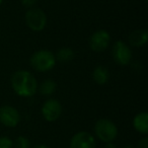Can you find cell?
Returning a JSON list of instances; mask_svg holds the SVG:
<instances>
[{"mask_svg":"<svg viewBox=\"0 0 148 148\" xmlns=\"http://www.w3.org/2000/svg\"><path fill=\"white\" fill-rule=\"evenodd\" d=\"M11 87L21 97H32L38 92V81L32 72L17 70L11 77Z\"/></svg>","mask_w":148,"mask_h":148,"instance_id":"6da1fadb","label":"cell"},{"mask_svg":"<svg viewBox=\"0 0 148 148\" xmlns=\"http://www.w3.org/2000/svg\"><path fill=\"white\" fill-rule=\"evenodd\" d=\"M55 54L49 50H39L29 58V64L38 72H47L52 70L56 65Z\"/></svg>","mask_w":148,"mask_h":148,"instance_id":"7a4b0ae2","label":"cell"},{"mask_svg":"<svg viewBox=\"0 0 148 148\" xmlns=\"http://www.w3.org/2000/svg\"><path fill=\"white\" fill-rule=\"evenodd\" d=\"M95 136L105 143L114 142L118 136V127L109 119H99L95 124Z\"/></svg>","mask_w":148,"mask_h":148,"instance_id":"3957f363","label":"cell"},{"mask_svg":"<svg viewBox=\"0 0 148 148\" xmlns=\"http://www.w3.org/2000/svg\"><path fill=\"white\" fill-rule=\"evenodd\" d=\"M27 27L33 32H42L47 25V15L40 8H29L25 14Z\"/></svg>","mask_w":148,"mask_h":148,"instance_id":"277c9868","label":"cell"},{"mask_svg":"<svg viewBox=\"0 0 148 148\" xmlns=\"http://www.w3.org/2000/svg\"><path fill=\"white\" fill-rule=\"evenodd\" d=\"M112 57L116 64L120 66H127L132 60V50L128 44L119 40L113 45Z\"/></svg>","mask_w":148,"mask_h":148,"instance_id":"5b68a950","label":"cell"},{"mask_svg":"<svg viewBox=\"0 0 148 148\" xmlns=\"http://www.w3.org/2000/svg\"><path fill=\"white\" fill-rule=\"evenodd\" d=\"M111 42L110 33L106 29H97L89 38V47L95 53H103L108 49Z\"/></svg>","mask_w":148,"mask_h":148,"instance_id":"8992f818","label":"cell"},{"mask_svg":"<svg viewBox=\"0 0 148 148\" xmlns=\"http://www.w3.org/2000/svg\"><path fill=\"white\" fill-rule=\"evenodd\" d=\"M43 118L47 122H55L61 117L62 105L55 99H49L43 103L41 109Z\"/></svg>","mask_w":148,"mask_h":148,"instance_id":"52a82bcc","label":"cell"},{"mask_svg":"<svg viewBox=\"0 0 148 148\" xmlns=\"http://www.w3.org/2000/svg\"><path fill=\"white\" fill-rule=\"evenodd\" d=\"M21 122L19 112L12 106H3L0 108V123L7 128H14Z\"/></svg>","mask_w":148,"mask_h":148,"instance_id":"ba28073f","label":"cell"},{"mask_svg":"<svg viewBox=\"0 0 148 148\" xmlns=\"http://www.w3.org/2000/svg\"><path fill=\"white\" fill-rule=\"evenodd\" d=\"M95 138L87 131H79L70 139L69 148H95Z\"/></svg>","mask_w":148,"mask_h":148,"instance_id":"9c48e42d","label":"cell"},{"mask_svg":"<svg viewBox=\"0 0 148 148\" xmlns=\"http://www.w3.org/2000/svg\"><path fill=\"white\" fill-rule=\"evenodd\" d=\"M133 127L138 133L147 135L148 134V113L140 112L134 117Z\"/></svg>","mask_w":148,"mask_h":148,"instance_id":"30bf717a","label":"cell"},{"mask_svg":"<svg viewBox=\"0 0 148 148\" xmlns=\"http://www.w3.org/2000/svg\"><path fill=\"white\" fill-rule=\"evenodd\" d=\"M148 41V32L147 29H137L129 36V43L131 46L136 48L143 47L147 44Z\"/></svg>","mask_w":148,"mask_h":148,"instance_id":"8fae6325","label":"cell"},{"mask_svg":"<svg viewBox=\"0 0 148 148\" xmlns=\"http://www.w3.org/2000/svg\"><path fill=\"white\" fill-rule=\"evenodd\" d=\"M92 79L97 84L105 85L110 79V72L105 66H97L92 72Z\"/></svg>","mask_w":148,"mask_h":148,"instance_id":"7c38bea8","label":"cell"},{"mask_svg":"<svg viewBox=\"0 0 148 148\" xmlns=\"http://www.w3.org/2000/svg\"><path fill=\"white\" fill-rule=\"evenodd\" d=\"M57 89V83L53 79H46L40 85H38V91L42 95L50 97L52 95Z\"/></svg>","mask_w":148,"mask_h":148,"instance_id":"4fadbf2b","label":"cell"},{"mask_svg":"<svg viewBox=\"0 0 148 148\" xmlns=\"http://www.w3.org/2000/svg\"><path fill=\"white\" fill-rule=\"evenodd\" d=\"M74 51L69 47H63L59 49L56 53V60L60 62H69L74 58Z\"/></svg>","mask_w":148,"mask_h":148,"instance_id":"5bb4252c","label":"cell"},{"mask_svg":"<svg viewBox=\"0 0 148 148\" xmlns=\"http://www.w3.org/2000/svg\"><path fill=\"white\" fill-rule=\"evenodd\" d=\"M13 148H31V142L25 136H18L13 142Z\"/></svg>","mask_w":148,"mask_h":148,"instance_id":"9a60e30c","label":"cell"},{"mask_svg":"<svg viewBox=\"0 0 148 148\" xmlns=\"http://www.w3.org/2000/svg\"><path fill=\"white\" fill-rule=\"evenodd\" d=\"M0 148H13V141L7 136L0 137Z\"/></svg>","mask_w":148,"mask_h":148,"instance_id":"2e32d148","label":"cell"},{"mask_svg":"<svg viewBox=\"0 0 148 148\" xmlns=\"http://www.w3.org/2000/svg\"><path fill=\"white\" fill-rule=\"evenodd\" d=\"M21 2L23 7L29 9V8H33V7L35 6V4L38 2V0H21Z\"/></svg>","mask_w":148,"mask_h":148,"instance_id":"e0dca14e","label":"cell"},{"mask_svg":"<svg viewBox=\"0 0 148 148\" xmlns=\"http://www.w3.org/2000/svg\"><path fill=\"white\" fill-rule=\"evenodd\" d=\"M137 148H148V138L143 137L139 142H138Z\"/></svg>","mask_w":148,"mask_h":148,"instance_id":"ac0fdd59","label":"cell"},{"mask_svg":"<svg viewBox=\"0 0 148 148\" xmlns=\"http://www.w3.org/2000/svg\"><path fill=\"white\" fill-rule=\"evenodd\" d=\"M103 148H118L117 145H116L115 143H113V142H110V143H106L105 147Z\"/></svg>","mask_w":148,"mask_h":148,"instance_id":"d6986e66","label":"cell"},{"mask_svg":"<svg viewBox=\"0 0 148 148\" xmlns=\"http://www.w3.org/2000/svg\"><path fill=\"white\" fill-rule=\"evenodd\" d=\"M33 148H50V147L48 145H45V144H39V145H36Z\"/></svg>","mask_w":148,"mask_h":148,"instance_id":"ffe728a7","label":"cell"},{"mask_svg":"<svg viewBox=\"0 0 148 148\" xmlns=\"http://www.w3.org/2000/svg\"><path fill=\"white\" fill-rule=\"evenodd\" d=\"M123 148H135L134 146H132V145H125Z\"/></svg>","mask_w":148,"mask_h":148,"instance_id":"44dd1931","label":"cell"},{"mask_svg":"<svg viewBox=\"0 0 148 148\" xmlns=\"http://www.w3.org/2000/svg\"><path fill=\"white\" fill-rule=\"evenodd\" d=\"M2 2H3V0H0V5L2 4Z\"/></svg>","mask_w":148,"mask_h":148,"instance_id":"7402d4cb","label":"cell"},{"mask_svg":"<svg viewBox=\"0 0 148 148\" xmlns=\"http://www.w3.org/2000/svg\"><path fill=\"white\" fill-rule=\"evenodd\" d=\"M143 1H147V0H143Z\"/></svg>","mask_w":148,"mask_h":148,"instance_id":"603a6c76","label":"cell"}]
</instances>
